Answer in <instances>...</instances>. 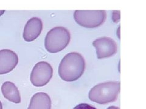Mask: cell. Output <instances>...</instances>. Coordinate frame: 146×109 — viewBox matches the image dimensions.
<instances>
[{
  "label": "cell",
  "mask_w": 146,
  "mask_h": 109,
  "mask_svg": "<svg viewBox=\"0 0 146 109\" xmlns=\"http://www.w3.org/2000/svg\"><path fill=\"white\" fill-rule=\"evenodd\" d=\"M85 69L84 58L78 52H70L63 58L58 66V73L62 79L72 82L79 79Z\"/></svg>",
  "instance_id": "6da1fadb"
},
{
  "label": "cell",
  "mask_w": 146,
  "mask_h": 109,
  "mask_svg": "<svg viewBox=\"0 0 146 109\" xmlns=\"http://www.w3.org/2000/svg\"><path fill=\"white\" fill-rule=\"evenodd\" d=\"M121 90L119 81H112L96 85L88 94L91 101L99 104H107L117 100Z\"/></svg>",
  "instance_id": "7a4b0ae2"
},
{
  "label": "cell",
  "mask_w": 146,
  "mask_h": 109,
  "mask_svg": "<svg viewBox=\"0 0 146 109\" xmlns=\"http://www.w3.org/2000/svg\"><path fill=\"white\" fill-rule=\"evenodd\" d=\"M71 35L69 30L63 27H56L47 33L44 39V47L49 53L62 51L69 44Z\"/></svg>",
  "instance_id": "3957f363"
},
{
  "label": "cell",
  "mask_w": 146,
  "mask_h": 109,
  "mask_svg": "<svg viewBox=\"0 0 146 109\" xmlns=\"http://www.w3.org/2000/svg\"><path fill=\"white\" fill-rule=\"evenodd\" d=\"M74 18L80 26L86 28H94L102 25L106 19L105 11H76Z\"/></svg>",
  "instance_id": "277c9868"
},
{
  "label": "cell",
  "mask_w": 146,
  "mask_h": 109,
  "mask_svg": "<svg viewBox=\"0 0 146 109\" xmlns=\"http://www.w3.org/2000/svg\"><path fill=\"white\" fill-rule=\"evenodd\" d=\"M52 75L53 69L51 64L46 61H40L33 67L30 80L35 87H43L49 83Z\"/></svg>",
  "instance_id": "5b68a950"
},
{
  "label": "cell",
  "mask_w": 146,
  "mask_h": 109,
  "mask_svg": "<svg viewBox=\"0 0 146 109\" xmlns=\"http://www.w3.org/2000/svg\"><path fill=\"white\" fill-rule=\"evenodd\" d=\"M93 45L96 48L97 58L104 59L112 56L117 52V44L113 39L104 36L93 42Z\"/></svg>",
  "instance_id": "8992f818"
},
{
  "label": "cell",
  "mask_w": 146,
  "mask_h": 109,
  "mask_svg": "<svg viewBox=\"0 0 146 109\" xmlns=\"http://www.w3.org/2000/svg\"><path fill=\"white\" fill-rule=\"evenodd\" d=\"M18 62L17 54L11 50L0 51V75L7 74L15 69Z\"/></svg>",
  "instance_id": "52a82bcc"
},
{
  "label": "cell",
  "mask_w": 146,
  "mask_h": 109,
  "mask_svg": "<svg viewBox=\"0 0 146 109\" xmlns=\"http://www.w3.org/2000/svg\"><path fill=\"white\" fill-rule=\"evenodd\" d=\"M43 29V23L40 18L34 17L27 21L24 28L23 37L27 42L33 41L37 38Z\"/></svg>",
  "instance_id": "ba28073f"
},
{
  "label": "cell",
  "mask_w": 146,
  "mask_h": 109,
  "mask_svg": "<svg viewBox=\"0 0 146 109\" xmlns=\"http://www.w3.org/2000/svg\"><path fill=\"white\" fill-rule=\"evenodd\" d=\"M27 109H51L50 97L44 92L36 93L31 98Z\"/></svg>",
  "instance_id": "9c48e42d"
},
{
  "label": "cell",
  "mask_w": 146,
  "mask_h": 109,
  "mask_svg": "<svg viewBox=\"0 0 146 109\" xmlns=\"http://www.w3.org/2000/svg\"><path fill=\"white\" fill-rule=\"evenodd\" d=\"M1 92L8 101L15 104L21 102V95L17 86L11 81H6L1 85Z\"/></svg>",
  "instance_id": "30bf717a"
},
{
  "label": "cell",
  "mask_w": 146,
  "mask_h": 109,
  "mask_svg": "<svg viewBox=\"0 0 146 109\" xmlns=\"http://www.w3.org/2000/svg\"><path fill=\"white\" fill-rule=\"evenodd\" d=\"M73 109H97L95 107L88 104L82 103L76 106Z\"/></svg>",
  "instance_id": "8fae6325"
},
{
  "label": "cell",
  "mask_w": 146,
  "mask_h": 109,
  "mask_svg": "<svg viewBox=\"0 0 146 109\" xmlns=\"http://www.w3.org/2000/svg\"><path fill=\"white\" fill-rule=\"evenodd\" d=\"M107 109H120V108L116 106H110L108 108H107Z\"/></svg>",
  "instance_id": "7c38bea8"
},
{
  "label": "cell",
  "mask_w": 146,
  "mask_h": 109,
  "mask_svg": "<svg viewBox=\"0 0 146 109\" xmlns=\"http://www.w3.org/2000/svg\"><path fill=\"white\" fill-rule=\"evenodd\" d=\"M4 12H5V11H4V10L0 11V16H1L3 14V13H4Z\"/></svg>",
  "instance_id": "4fadbf2b"
},
{
  "label": "cell",
  "mask_w": 146,
  "mask_h": 109,
  "mask_svg": "<svg viewBox=\"0 0 146 109\" xmlns=\"http://www.w3.org/2000/svg\"><path fill=\"white\" fill-rule=\"evenodd\" d=\"M0 109H3V105L1 101H0Z\"/></svg>",
  "instance_id": "5bb4252c"
}]
</instances>
